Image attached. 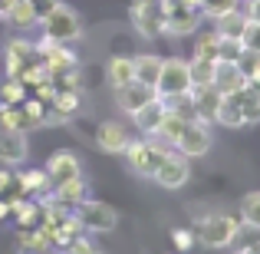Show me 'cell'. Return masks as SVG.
<instances>
[{"label":"cell","mask_w":260,"mask_h":254,"mask_svg":"<svg viewBox=\"0 0 260 254\" xmlns=\"http://www.w3.org/2000/svg\"><path fill=\"white\" fill-rule=\"evenodd\" d=\"M40 30H43V37L50 40H59V43H73V40H79V33H83V23H79V13L73 10L70 4H53L50 10L40 17Z\"/></svg>","instance_id":"1"},{"label":"cell","mask_w":260,"mask_h":254,"mask_svg":"<svg viewBox=\"0 0 260 254\" xmlns=\"http://www.w3.org/2000/svg\"><path fill=\"white\" fill-rule=\"evenodd\" d=\"M168 149L172 146H165V142L145 135V139H128V146H125L122 155H128V168H132L135 175L155 178V172H158V165H161V159H165Z\"/></svg>","instance_id":"2"},{"label":"cell","mask_w":260,"mask_h":254,"mask_svg":"<svg viewBox=\"0 0 260 254\" xmlns=\"http://www.w3.org/2000/svg\"><path fill=\"white\" fill-rule=\"evenodd\" d=\"M194 228H198V241H201L204 248H231L237 228H241V218L224 215V211H214V215L198 218Z\"/></svg>","instance_id":"3"},{"label":"cell","mask_w":260,"mask_h":254,"mask_svg":"<svg viewBox=\"0 0 260 254\" xmlns=\"http://www.w3.org/2000/svg\"><path fill=\"white\" fill-rule=\"evenodd\" d=\"M165 4V37H188L198 33L204 13L198 0H161Z\"/></svg>","instance_id":"4"},{"label":"cell","mask_w":260,"mask_h":254,"mask_svg":"<svg viewBox=\"0 0 260 254\" xmlns=\"http://www.w3.org/2000/svg\"><path fill=\"white\" fill-rule=\"evenodd\" d=\"M155 93H158L161 99H175V96H181V93H191L188 60H181V57L161 60V73H158V83H155Z\"/></svg>","instance_id":"5"},{"label":"cell","mask_w":260,"mask_h":254,"mask_svg":"<svg viewBox=\"0 0 260 254\" xmlns=\"http://www.w3.org/2000/svg\"><path fill=\"white\" fill-rule=\"evenodd\" d=\"M128 17H132V26L145 40H155L165 33V4L161 0H132Z\"/></svg>","instance_id":"6"},{"label":"cell","mask_w":260,"mask_h":254,"mask_svg":"<svg viewBox=\"0 0 260 254\" xmlns=\"http://www.w3.org/2000/svg\"><path fill=\"white\" fill-rule=\"evenodd\" d=\"M172 149H175V152H181L184 159H201V155H208V149H211V129H208V122L188 119Z\"/></svg>","instance_id":"7"},{"label":"cell","mask_w":260,"mask_h":254,"mask_svg":"<svg viewBox=\"0 0 260 254\" xmlns=\"http://www.w3.org/2000/svg\"><path fill=\"white\" fill-rule=\"evenodd\" d=\"M76 215H79V221H83L86 235H106V231H115V224H119V211H115L112 205L92 202V198H86V202L79 205Z\"/></svg>","instance_id":"8"},{"label":"cell","mask_w":260,"mask_h":254,"mask_svg":"<svg viewBox=\"0 0 260 254\" xmlns=\"http://www.w3.org/2000/svg\"><path fill=\"white\" fill-rule=\"evenodd\" d=\"M188 178H191V159H184L181 152L168 149L158 172H155V182H158L161 188H168V191H178L181 185H188Z\"/></svg>","instance_id":"9"},{"label":"cell","mask_w":260,"mask_h":254,"mask_svg":"<svg viewBox=\"0 0 260 254\" xmlns=\"http://www.w3.org/2000/svg\"><path fill=\"white\" fill-rule=\"evenodd\" d=\"M37 53H40V63H43L46 70H50V76H53V73L76 70V53H73L66 43H59V40L43 37V40L37 43Z\"/></svg>","instance_id":"10"},{"label":"cell","mask_w":260,"mask_h":254,"mask_svg":"<svg viewBox=\"0 0 260 254\" xmlns=\"http://www.w3.org/2000/svg\"><path fill=\"white\" fill-rule=\"evenodd\" d=\"M40 63V53H37V43H30V40H10L4 50V66H7V76H20L23 70H30V66Z\"/></svg>","instance_id":"11"},{"label":"cell","mask_w":260,"mask_h":254,"mask_svg":"<svg viewBox=\"0 0 260 254\" xmlns=\"http://www.w3.org/2000/svg\"><path fill=\"white\" fill-rule=\"evenodd\" d=\"M30 146H26L23 129H0V162L4 165H23Z\"/></svg>","instance_id":"12"},{"label":"cell","mask_w":260,"mask_h":254,"mask_svg":"<svg viewBox=\"0 0 260 254\" xmlns=\"http://www.w3.org/2000/svg\"><path fill=\"white\" fill-rule=\"evenodd\" d=\"M86 198H89V182H86L83 175H76V178H66V182H56L50 202H56V205H63V208L76 211Z\"/></svg>","instance_id":"13"},{"label":"cell","mask_w":260,"mask_h":254,"mask_svg":"<svg viewBox=\"0 0 260 254\" xmlns=\"http://www.w3.org/2000/svg\"><path fill=\"white\" fill-rule=\"evenodd\" d=\"M152 96H155V89H152V86H145V83H139V79H128L125 86L115 89V102H119V109H122L125 116L139 112V109L145 106Z\"/></svg>","instance_id":"14"},{"label":"cell","mask_w":260,"mask_h":254,"mask_svg":"<svg viewBox=\"0 0 260 254\" xmlns=\"http://www.w3.org/2000/svg\"><path fill=\"white\" fill-rule=\"evenodd\" d=\"M224 93H217L214 86H201V89H191V106H194V119L201 122H214L217 119V109H221Z\"/></svg>","instance_id":"15"},{"label":"cell","mask_w":260,"mask_h":254,"mask_svg":"<svg viewBox=\"0 0 260 254\" xmlns=\"http://www.w3.org/2000/svg\"><path fill=\"white\" fill-rule=\"evenodd\" d=\"M95 146L109 155L125 152V146H128L125 126H122V122H99V129H95Z\"/></svg>","instance_id":"16"},{"label":"cell","mask_w":260,"mask_h":254,"mask_svg":"<svg viewBox=\"0 0 260 254\" xmlns=\"http://www.w3.org/2000/svg\"><path fill=\"white\" fill-rule=\"evenodd\" d=\"M165 109H168V99H161V96L155 93L152 99H148L145 106L139 109V112H132V122H135V129H139L142 135L155 132V126L161 122V116H165Z\"/></svg>","instance_id":"17"},{"label":"cell","mask_w":260,"mask_h":254,"mask_svg":"<svg viewBox=\"0 0 260 254\" xmlns=\"http://www.w3.org/2000/svg\"><path fill=\"white\" fill-rule=\"evenodd\" d=\"M46 172H50L53 185H56V182H66V178L83 175V165H79V159L73 152H53L50 162H46Z\"/></svg>","instance_id":"18"},{"label":"cell","mask_w":260,"mask_h":254,"mask_svg":"<svg viewBox=\"0 0 260 254\" xmlns=\"http://www.w3.org/2000/svg\"><path fill=\"white\" fill-rule=\"evenodd\" d=\"M17 182L23 188V195H33V198H50V172L46 168H26V172H17Z\"/></svg>","instance_id":"19"},{"label":"cell","mask_w":260,"mask_h":254,"mask_svg":"<svg viewBox=\"0 0 260 254\" xmlns=\"http://www.w3.org/2000/svg\"><path fill=\"white\" fill-rule=\"evenodd\" d=\"M4 17H7L10 26H17V30H23V33L40 23V13H37V7H33V0H13Z\"/></svg>","instance_id":"20"},{"label":"cell","mask_w":260,"mask_h":254,"mask_svg":"<svg viewBox=\"0 0 260 254\" xmlns=\"http://www.w3.org/2000/svg\"><path fill=\"white\" fill-rule=\"evenodd\" d=\"M217 89V93H237V89L247 86V79H244V73L237 70V63H217L214 66V83H211Z\"/></svg>","instance_id":"21"},{"label":"cell","mask_w":260,"mask_h":254,"mask_svg":"<svg viewBox=\"0 0 260 254\" xmlns=\"http://www.w3.org/2000/svg\"><path fill=\"white\" fill-rule=\"evenodd\" d=\"M184 122H188V119H184L181 112H175V109L168 106V109H165V116H161V122L155 126V132H148V135H152V139H158V142H165V146H175V139L181 135Z\"/></svg>","instance_id":"22"},{"label":"cell","mask_w":260,"mask_h":254,"mask_svg":"<svg viewBox=\"0 0 260 254\" xmlns=\"http://www.w3.org/2000/svg\"><path fill=\"white\" fill-rule=\"evenodd\" d=\"M244 26H247V13H244V7H234V10H224L214 17V30L221 33V37H234L241 40Z\"/></svg>","instance_id":"23"},{"label":"cell","mask_w":260,"mask_h":254,"mask_svg":"<svg viewBox=\"0 0 260 254\" xmlns=\"http://www.w3.org/2000/svg\"><path fill=\"white\" fill-rule=\"evenodd\" d=\"M161 60H165V57H155V53H139V57H132L135 79L155 89V83H158V73H161Z\"/></svg>","instance_id":"24"},{"label":"cell","mask_w":260,"mask_h":254,"mask_svg":"<svg viewBox=\"0 0 260 254\" xmlns=\"http://www.w3.org/2000/svg\"><path fill=\"white\" fill-rule=\"evenodd\" d=\"M128 79H135V66H132V57H112L106 63V83L112 86V89H119V86H125Z\"/></svg>","instance_id":"25"},{"label":"cell","mask_w":260,"mask_h":254,"mask_svg":"<svg viewBox=\"0 0 260 254\" xmlns=\"http://www.w3.org/2000/svg\"><path fill=\"white\" fill-rule=\"evenodd\" d=\"M241 93V89H237ZM237 93H228L221 99V109H217V119L214 122H221L224 129H244V116H241V96Z\"/></svg>","instance_id":"26"},{"label":"cell","mask_w":260,"mask_h":254,"mask_svg":"<svg viewBox=\"0 0 260 254\" xmlns=\"http://www.w3.org/2000/svg\"><path fill=\"white\" fill-rule=\"evenodd\" d=\"M214 66H217V60H198V57H191L188 60L191 89H201V86H211V83H214Z\"/></svg>","instance_id":"27"},{"label":"cell","mask_w":260,"mask_h":254,"mask_svg":"<svg viewBox=\"0 0 260 254\" xmlns=\"http://www.w3.org/2000/svg\"><path fill=\"white\" fill-rule=\"evenodd\" d=\"M17 248H23V251H50L53 241H50V235H46L43 228H23L20 238H17Z\"/></svg>","instance_id":"28"},{"label":"cell","mask_w":260,"mask_h":254,"mask_svg":"<svg viewBox=\"0 0 260 254\" xmlns=\"http://www.w3.org/2000/svg\"><path fill=\"white\" fill-rule=\"evenodd\" d=\"M231 248H234V251H260V228H257V224L241 221V228H237Z\"/></svg>","instance_id":"29"},{"label":"cell","mask_w":260,"mask_h":254,"mask_svg":"<svg viewBox=\"0 0 260 254\" xmlns=\"http://www.w3.org/2000/svg\"><path fill=\"white\" fill-rule=\"evenodd\" d=\"M241 116H244V126H260V96L250 93L247 86L241 89Z\"/></svg>","instance_id":"30"},{"label":"cell","mask_w":260,"mask_h":254,"mask_svg":"<svg viewBox=\"0 0 260 254\" xmlns=\"http://www.w3.org/2000/svg\"><path fill=\"white\" fill-rule=\"evenodd\" d=\"M20 109H23L26 129L46 126V119H50V112H46V102H43V99H23V102H20Z\"/></svg>","instance_id":"31"},{"label":"cell","mask_w":260,"mask_h":254,"mask_svg":"<svg viewBox=\"0 0 260 254\" xmlns=\"http://www.w3.org/2000/svg\"><path fill=\"white\" fill-rule=\"evenodd\" d=\"M217 43H221V33H217V30L198 33V40H194V57L198 60H217Z\"/></svg>","instance_id":"32"},{"label":"cell","mask_w":260,"mask_h":254,"mask_svg":"<svg viewBox=\"0 0 260 254\" xmlns=\"http://www.w3.org/2000/svg\"><path fill=\"white\" fill-rule=\"evenodd\" d=\"M0 129H23V132H26L23 109L13 106V102H0Z\"/></svg>","instance_id":"33"},{"label":"cell","mask_w":260,"mask_h":254,"mask_svg":"<svg viewBox=\"0 0 260 254\" xmlns=\"http://www.w3.org/2000/svg\"><path fill=\"white\" fill-rule=\"evenodd\" d=\"M241 221L260 228V191H247V195L241 198Z\"/></svg>","instance_id":"34"},{"label":"cell","mask_w":260,"mask_h":254,"mask_svg":"<svg viewBox=\"0 0 260 254\" xmlns=\"http://www.w3.org/2000/svg\"><path fill=\"white\" fill-rule=\"evenodd\" d=\"M244 53V43L234 37H221L217 43V63H237V57Z\"/></svg>","instance_id":"35"},{"label":"cell","mask_w":260,"mask_h":254,"mask_svg":"<svg viewBox=\"0 0 260 254\" xmlns=\"http://www.w3.org/2000/svg\"><path fill=\"white\" fill-rule=\"evenodd\" d=\"M237 70L244 73V79L260 76V53H254V50H247V46H244V53L237 57Z\"/></svg>","instance_id":"36"},{"label":"cell","mask_w":260,"mask_h":254,"mask_svg":"<svg viewBox=\"0 0 260 254\" xmlns=\"http://www.w3.org/2000/svg\"><path fill=\"white\" fill-rule=\"evenodd\" d=\"M0 99H4V102H13V106H20V102L26 99V86L20 83L17 76H10L4 86H0Z\"/></svg>","instance_id":"37"},{"label":"cell","mask_w":260,"mask_h":254,"mask_svg":"<svg viewBox=\"0 0 260 254\" xmlns=\"http://www.w3.org/2000/svg\"><path fill=\"white\" fill-rule=\"evenodd\" d=\"M198 7H201V13H204V17H211V20H214L217 13L241 7V0H198Z\"/></svg>","instance_id":"38"},{"label":"cell","mask_w":260,"mask_h":254,"mask_svg":"<svg viewBox=\"0 0 260 254\" xmlns=\"http://www.w3.org/2000/svg\"><path fill=\"white\" fill-rule=\"evenodd\" d=\"M241 43L247 46V50L260 53V23L257 20H247V26H244V33H241Z\"/></svg>","instance_id":"39"},{"label":"cell","mask_w":260,"mask_h":254,"mask_svg":"<svg viewBox=\"0 0 260 254\" xmlns=\"http://www.w3.org/2000/svg\"><path fill=\"white\" fill-rule=\"evenodd\" d=\"M66 251H73V254H92L95 251V241H92V238H86V231H83V235H76L70 244H66Z\"/></svg>","instance_id":"40"},{"label":"cell","mask_w":260,"mask_h":254,"mask_svg":"<svg viewBox=\"0 0 260 254\" xmlns=\"http://www.w3.org/2000/svg\"><path fill=\"white\" fill-rule=\"evenodd\" d=\"M172 244L175 248H191V244H194V235H191V231H184V228H178V231H172Z\"/></svg>","instance_id":"41"},{"label":"cell","mask_w":260,"mask_h":254,"mask_svg":"<svg viewBox=\"0 0 260 254\" xmlns=\"http://www.w3.org/2000/svg\"><path fill=\"white\" fill-rule=\"evenodd\" d=\"M244 13H247V20L260 23V0H244Z\"/></svg>","instance_id":"42"},{"label":"cell","mask_w":260,"mask_h":254,"mask_svg":"<svg viewBox=\"0 0 260 254\" xmlns=\"http://www.w3.org/2000/svg\"><path fill=\"white\" fill-rule=\"evenodd\" d=\"M53 4H59V0H33V7H37V13H40V17H43V13L50 10Z\"/></svg>","instance_id":"43"},{"label":"cell","mask_w":260,"mask_h":254,"mask_svg":"<svg viewBox=\"0 0 260 254\" xmlns=\"http://www.w3.org/2000/svg\"><path fill=\"white\" fill-rule=\"evenodd\" d=\"M247 89H250V93H257V96H260V76H254V79H247Z\"/></svg>","instance_id":"44"},{"label":"cell","mask_w":260,"mask_h":254,"mask_svg":"<svg viewBox=\"0 0 260 254\" xmlns=\"http://www.w3.org/2000/svg\"><path fill=\"white\" fill-rule=\"evenodd\" d=\"M4 215H10V211H7V202L0 198V218H4Z\"/></svg>","instance_id":"45"}]
</instances>
